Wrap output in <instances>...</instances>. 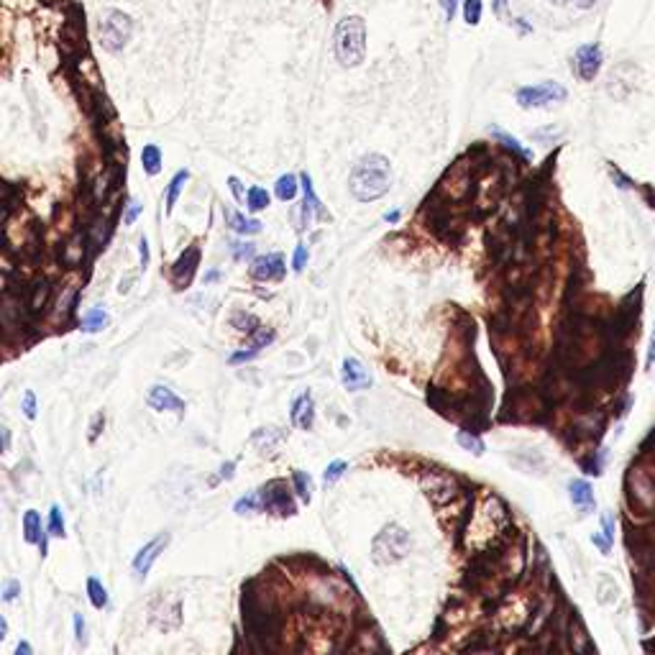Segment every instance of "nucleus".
Segmentation results:
<instances>
[{
    "mask_svg": "<svg viewBox=\"0 0 655 655\" xmlns=\"http://www.w3.org/2000/svg\"><path fill=\"white\" fill-rule=\"evenodd\" d=\"M392 187V164L387 156L367 154L361 156L348 177V190L359 203H371L387 195Z\"/></svg>",
    "mask_w": 655,
    "mask_h": 655,
    "instance_id": "nucleus-1",
    "label": "nucleus"
},
{
    "mask_svg": "<svg viewBox=\"0 0 655 655\" xmlns=\"http://www.w3.org/2000/svg\"><path fill=\"white\" fill-rule=\"evenodd\" d=\"M367 54V23L359 15H348L336 26V57L343 67H359Z\"/></svg>",
    "mask_w": 655,
    "mask_h": 655,
    "instance_id": "nucleus-2",
    "label": "nucleus"
},
{
    "mask_svg": "<svg viewBox=\"0 0 655 655\" xmlns=\"http://www.w3.org/2000/svg\"><path fill=\"white\" fill-rule=\"evenodd\" d=\"M131 34H134V21L131 15L123 13V11H115V8H108L100 15L98 23V36L103 49L110 51V54H118V51L126 49V44L131 42Z\"/></svg>",
    "mask_w": 655,
    "mask_h": 655,
    "instance_id": "nucleus-3",
    "label": "nucleus"
},
{
    "mask_svg": "<svg viewBox=\"0 0 655 655\" xmlns=\"http://www.w3.org/2000/svg\"><path fill=\"white\" fill-rule=\"evenodd\" d=\"M409 533L397 522H389L387 528H381V533L374 538L371 556L379 566L400 564L402 558L409 553Z\"/></svg>",
    "mask_w": 655,
    "mask_h": 655,
    "instance_id": "nucleus-4",
    "label": "nucleus"
},
{
    "mask_svg": "<svg viewBox=\"0 0 655 655\" xmlns=\"http://www.w3.org/2000/svg\"><path fill=\"white\" fill-rule=\"evenodd\" d=\"M568 98V90H566L561 82H553V80H545V82H538V85L520 87L514 92V100L517 106L525 108V110H533V108H548L553 103H564Z\"/></svg>",
    "mask_w": 655,
    "mask_h": 655,
    "instance_id": "nucleus-5",
    "label": "nucleus"
},
{
    "mask_svg": "<svg viewBox=\"0 0 655 655\" xmlns=\"http://www.w3.org/2000/svg\"><path fill=\"white\" fill-rule=\"evenodd\" d=\"M259 497H261V509L274 514V517H292L297 512L295 502H292V492H289L282 479L269 481L264 489H259Z\"/></svg>",
    "mask_w": 655,
    "mask_h": 655,
    "instance_id": "nucleus-6",
    "label": "nucleus"
},
{
    "mask_svg": "<svg viewBox=\"0 0 655 655\" xmlns=\"http://www.w3.org/2000/svg\"><path fill=\"white\" fill-rule=\"evenodd\" d=\"M602 62H604V54H602V46L599 44H584L573 51V59H571V67H573V75H576L581 82H592L594 77L602 70Z\"/></svg>",
    "mask_w": 655,
    "mask_h": 655,
    "instance_id": "nucleus-7",
    "label": "nucleus"
},
{
    "mask_svg": "<svg viewBox=\"0 0 655 655\" xmlns=\"http://www.w3.org/2000/svg\"><path fill=\"white\" fill-rule=\"evenodd\" d=\"M170 540H172L170 533H159L154 540L144 542V548L139 550V553H136V558H134V573H136V576H139V578H146L148 576V571H151L154 561L159 558V553H162V550L170 545Z\"/></svg>",
    "mask_w": 655,
    "mask_h": 655,
    "instance_id": "nucleus-8",
    "label": "nucleus"
},
{
    "mask_svg": "<svg viewBox=\"0 0 655 655\" xmlns=\"http://www.w3.org/2000/svg\"><path fill=\"white\" fill-rule=\"evenodd\" d=\"M284 274H287V267H284L282 254L256 256L251 264V276L259 282H279V279H284Z\"/></svg>",
    "mask_w": 655,
    "mask_h": 655,
    "instance_id": "nucleus-9",
    "label": "nucleus"
},
{
    "mask_svg": "<svg viewBox=\"0 0 655 655\" xmlns=\"http://www.w3.org/2000/svg\"><path fill=\"white\" fill-rule=\"evenodd\" d=\"M341 381L348 392H361V389H369L374 384L371 374L364 369V364L359 359H351V356L341 364Z\"/></svg>",
    "mask_w": 655,
    "mask_h": 655,
    "instance_id": "nucleus-10",
    "label": "nucleus"
},
{
    "mask_svg": "<svg viewBox=\"0 0 655 655\" xmlns=\"http://www.w3.org/2000/svg\"><path fill=\"white\" fill-rule=\"evenodd\" d=\"M289 420L300 430H312V420H315V402H312L310 389H305L297 395V400L289 407Z\"/></svg>",
    "mask_w": 655,
    "mask_h": 655,
    "instance_id": "nucleus-11",
    "label": "nucleus"
},
{
    "mask_svg": "<svg viewBox=\"0 0 655 655\" xmlns=\"http://www.w3.org/2000/svg\"><path fill=\"white\" fill-rule=\"evenodd\" d=\"M198 264H200V248L198 246H190L182 256H179V259L174 261V264H172V279H174L177 287L182 289L192 282Z\"/></svg>",
    "mask_w": 655,
    "mask_h": 655,
    "instance_id": "nucleus-12",
    "label": "nucleus"
},
{
    "mask_svg": "<svg viewBox=\"0 0 655 655\" xmlns=\"http://www.w3.org/2000/svg\"><path fill=\"white\" fill-rule=\"evenodd\" d=\"M146 405L151 409H156V412H182L184 409V400H179V397H177L170 387H164V384H156V387L148 389Z\"/></svg>",
    "mask_w": 655,
    "mask_h": 655,
    "instance_id": "nucleus-13",
    "label": "nucleus"
},
{
    "mask_svg": "<svg viewBox=\"0 0 655 655\" xmlns=\"http://www.w3.org/2000/svg\"><path fill=\"white\" fill-rule=\"evenodd\" d=\"M300 182H303V192H305V198H303V228H310V223H312L315 215H320V218L325 215V208L320 205V200H317L315 187H312V179H310L307 172L300 174Z\"/></svg>",
    "mask_w": 655,
    "mask_h": 655,
    "instance_id": "nucleus-14",
    "label": "nucleus"
},
{
    "mask_svg": "<svg viewBox=\"0 0 655 655\" xmlns=\"http://www.w3.org/2000/svg\"><path fill=\"white\" fill-rule=\"evenodd\" d=\"M568 494H571V502H573V507H576L581 514H592V512H594V507H597V502H594V486L589 484V481L573 479V481L568 484Z\"/></svg>",
    "mask_w": 655,
    "mask_h": 655,
    "instance_id": "nucleus-15",
    "label": "nucleus"
},
{
    "mask_svg": "<svg viewBox=\"0 0 655 655\" xmlns=\"http://www.w3.org/2000/svg\"><path fill=\"white\" fill-rule=\"evenodd\" d=\"M223 218H226V226H231L236 233L241 236H254V233L261 231V223L254 218H246L243 212L233 210V208H223Z\"/></svg>",
    "mask_w": 655,
    "mask_h": 655,
    "instance_id": "nucleus-16",
    "label": "nucleus"
},
{
    "mask_svg": "<svg viewBox=\"0 0 655 655\" xmlns=\"http://www.w3.org/2000/svg\"><path fill=\"white\" fill-rule=\"evenodd\" d=\"M284 440V433L279 428H261L256 430L254 435H251V443L259 448V453H264V456H272L274 453V448Z\"/></svg>",
    "mask_w": 655,
    "mask_h": 655,
    "instance_id": "nucleus-17",
    "label": "nucleus"
},
{
    "mask_svg": "<svg viewBox=\"0 0 655 655\" xmlns=\"http://www.w3.org/2000/svg\"><path fill=\"white\" fill-rule=\"evenodd\" d=\"M489 136H494L497 141L502 144V146L507 148V151H512V154H517L520 159H525V162H533V151H530L528 146H522L520 139H514V136H509L507 131H502V128L492 126L489 128Z\"/></svg>",
    "mask_w": 655,
    "mask_h": 655,
    "instance_id": "nucleus-18",
    "label": "nucleus"
},
{
    "mask_svg": "<svg viewBox=\"0 0 655 655\" xmlns=\"http://www.w3.org/2000/svg\"><path fill=\"white\" fill-rule=\"evenodd\" d=\"M44 533L46 530L42 528V514L36 512V509H26V514H23V540L29 542V545H39Z\"/></svg>",
    "mask_w": 655,
    "mask_h": 655,
    "instance_id": "nucleus-19",
    "label": "nucleus"
},
{
    "mask_svg": "<svg viewBox=\"0 0 655 655\" xmlns=\"http://www.w3.org/2000/svg\"><path fill=\"white\" fill-rule=\"evenodd\" d=\"M110 317L103 307H92V310L85 312V317L80 320V331L82 333H100L103 328H108Z\"/></svg>",
    "mask_w": 655,
    "mask_h": 655,
    "instance_id": "nucleus-20",
    "label": "nucleus"
},
{
    "mask_svg": "<svg viewBox=\"0 0 655 655\" xmlns=\"http://www.w3.org/2000/svg\"><path fill=\"white\" fill-rule=\"evenodd\" d=\"M141 167H144V172H146L148 177L159 174V170H162V151H159V146H154V144H148V146H144V151H141Z\"/></svg>",
    "mask_w": 655,
    "mask_h": 655,
    "instance_id": "nucleus-21",
    "label": "nucleus"
},
{
    "mask_svg": "<svg viewBox=\"0 0 655 655\" xmlns=\"http://www.w3.org/2000/svg\"><path fill=\"white\" fill-rule=\"evenodd\" d=\"M292 484H295V492L297 497H300V502H305V504H310L312 502V492H315V486H312V476L305 471H295L292 473Z\"/></svg>",
    "mask_w": 655,
    "mask_h": 655,
    "instance_id": "nucleus-22",
    "label": "nucleus"
},
{
    "mask_svg": "<svg viewBox=\"0 0 655 655\" xmlns=\"http://www.w3.org/2000/svg\"><path fill=\"white\" fill-rule=\"evenodd\" d=\"M187 179H190V172H187V170H179L174 177H172L170 187H167V212L174 210L177 198H179V192H182V187H184V182H187Z\"/></svg>",
    "mask_w": 655,
    "mask_h": 655,
    "instance_id": "nucleus-23",
    "label": "nucleus"
},
{
    "mask_svg": "<svg viewBox=\"0 0 655 655\" xmlns=\"http://www.w3.org/2000/svg\"><path fill=\"white\" fill-rule=\"evenodd\" d=\"M456 440L458 445L464 448V451H469L471 456H484V440H481L479 435H473V433H469V430H461V433H456Z\"/></svg>",
    "mask_w": 655,
    "mask_h": 655,
    "instance_id": "nucleus-24",
    "label": "nucleus"
},
{
    "mask_svg": "<svg viewBox=\"0 0 655 655\" xmlns=\"http://www.w3.org/2000/svg\"><path fill=\"white\" fill-rule=\"evenodd\" d=\"M261 497H259V492H248V494H243L239 502H236V507H233V512L239 514V517H246V514H256V512H261Z\"/></svg>",
    "mask_w": 655,
    "mask_h": 655,
    "instance_id": "nucleus-25",
    "label": "nucleus"
},
{
    "mask_svg": "<svg viewBox=\"0 0 655 655\" xmlns=\"http://www.w3.org/2000/svg\"><path fill=\"white\" fill-rule=\"evenodd\" d=\"M297 177L295 174H284V177H279L276 179V184H274V192H276V198L282 200V203H287V200H295V195H297Z\"/></svg>",
    "mask_w": 655,
    "mask_h": 655,
    "instance_id": "nucleus-26",
    "label": "nucleus"
},
{
    "mask_svg": "<svg viewBox=\"0 0 655 655\" xmlns=\"http://www.w3.org/2000/svg\"><path fill=\"white\" fill-rule=\"evenodd\" d=\"M87 597H90V604L95 606V609L108 606V592H106V586L100 584V578H95V576L87 578Z\"/></svg>",
    "mask_w": 655,
    "mask_h": 655,
    "instance_id": "nucleus-27",
    "label": "nucleus"
},
{
    "mask_svg": "<svg viewBox=\"0 0 655 655\" xmlns=\"http://www.w3.org/2000/svg\"><path fill=\"white\" fill-rule=\"evenodd\" d=\"M269 192L264 190V187H248L246 192V208L251 212H259L264 210V208H269Z\"/></svg>",
    "mask_w": 655,
    "mask_h": 655,
    "instance_id": "nucleus-28",
    "label": "nucleus"
},
{
    "mask_svg": "<svg viewBox=\"0 0 655 655\" xmlns=\"http://www.w3.org/2000/svg\"><path fill=\"white\" fill-rule=\"evenodd\" d=\"M348 471V461H343V458H336V461H331V464L325 466L323 471V479H325V486H333L336 481L343 476V473Z\"/></svg>",
    "mask_w": 655,
    "mask_h": 655,
    "instance_id": "nucleus-29",
    "label": "nucleus"
},
{
    "mask_svg": "<svg viewBox=\"0 0 655 655\" xmlns=\"http://www.w3.org/2000/svg\"><path fill=\"white\" fill-rule=\"evenodd\" d=\"M51 538H67V528H64V514H62V509L54 504V507L49 509V530H46Z\"/></svg>",
    "mask_w": 655,
    "mask_h": 655,
    "instance_id": "nucleus-30",
    "label": "nucleus"
},
{
    "mask_svg": "<svg viewBox=\"0 0 655 655\" xmlns=\"http://www.w3.org/2000/svg\"><path fill=\"white\" fill-rule=\"evenodd\" d=\"M481 13H484V3L481 0H464V21L469 26H476L481 21Z\"/></svg>",
    "mask_w": 655,
    "mask_h": 655,
    "instance_id": "nucleus-31",
    "label": "nucleus"
},
{
    "mask_svg": "<svg viewBox=\"0 0 655 655\" xmlns=\"http://www.w3.org/2000/svg\"><path fill=\"white\" fill-rule=\"evenodd\" d=\"M233 325H236L239 331L254 333L256 328H259V320H256L254 315H248V312H236V315H233Z\"/></svg>",
    "mask_w": 655,
    "mask_h": 655,
    "instance_id": "nucleus-32",
    "label": "nucleus"
},
{
    "mask_svg": "<svg viewBox=\"0 0 655 655\" xmlns=\"http://www.w3.org/2000/svg\"><path fill=\"white\" fill-rule=\"evenodd\" d=\"M231 254L236 261H246L251 259V256L256 254V246L254 243H241V241H233L231 243Z\"/></svg>",
    "mask_w": 655,
    "mask_h": 655,
    "instance_id": "nucleus-33",
    "label": "nucleus"
},
{
    "mask_svg": "<svg viewBox=\"0 0 655 655\" xmlns=\"http://www.w3.org/2000/svg\"><path fill=\"white\" fill-rule=\"evenodd\" d=\"M609 177L614 179V184L620 187V190H635V182L632 177L625 174V172L620 170V167H609Z\"/></svg>",
    "mask_w": 655,
    "mask_h": 655,
    "instance_id": "nucleus-34",
    "label": "nucleus"
},
{
    "mask_svg": "<svg viewBox=\"0 0 655 655\" xmlns=\"http://www.w3.org/2000/svg\"><path fill=\"white\" fill-rule=\"evenodd\" d=\"M23 415H26V420H36V395L31 392V389H26L23 392Z\"/></svg>",
    "mask_w": 655,
    "mask_h": 655,
    "instance_id": "nucleus-35",
    "label": "nucleus"
},
{
    "mask_svg": "<svg viewBox=\"0 0 655 655\" xmlns=\"http://www.w3.org/2000/svg\"><path fill=\"white\" fill-rule=\"evenodd\" d=\"M602 535H604V540L612 545L614 542V517L609 512L602 514Z\"/></svg>",
    "mask_w": 655,
    "mask_h": 655,
    "instance_id": "nucleus-36",
    "label": "nucleus"
},
{
    "mask_svg": "<svg viewBox=\"0 0 655 655\" xmlns=\"http://www.w3.org/2000/svg\"><path fill=\"white\" fill-rule=\"evenodd\" d=\"M75 637H77L80 645H87V627H85V617L80 612H75Z\"/></svg>",
    "mask_w": 655,
    "mask_h": 655,
    "instance_id": "nucleus-37",
    "label": "nucleus"
},
{
    "mask_svg": "<svg viewBox=\"0 0 655 655\" xmlns=\"http://www.w3.org/2000/svg\"><path fill=\"white\" fill-rule=\"evenodd\" d=\"M15 597H21V584H18L15 578H11V581L6 584V589H3V602H6V604H11Z\"/></svg>",
    "mask_w": 655,
    "mask_h": 655,
    "instance_id": "nucleus-38",
    "label": "nucleus"
},
{
    "mask_svg": "<svg viewBox=\"0 0 655 655\" xmlns=\"http://www.w3.org/2000/svg\"><path fill=\"white\" fill-rule=\"evenodd\" d=\"M307 256H310V254H307V246H303V243H300V246L295 248V259H292V269H295V272H303L305 264H307Z\"/></svg>",
    "mask_w": 655,
    "mask_h": 655,
    "instance_id": "nucleus-39",
    "label": "nucleus"
},
{
    "mask_svg": "<svg viewBox=\"0 0 655 655\" xmlns=\"http://www.w3.org/2000/svg\"><path fill=\"white\" fill-rule=\"evenodd\" d=\"M256 353H259L256 348H248V351H236V353L231 356V359H228V364H231V367H239V364H243V361H251V359H254Z\"/></svg>",
    "mask_w": 655,
    "mask_h": 655,
    "instance_id": "nucleus-40",
    "label": "nucleus"
},
{
    "mask_svg": "<svg viewBox=\"0 0 655 655\" xmlns=\"http://www.w3.org/2000/svg\"><path fill=\"white\" fill-rule=\"evenodd\" d=\"M139 212H141V205L136 203V200H131L126 208V215H123V223H126V226H134L136 218H139Z\"/></svg>",
    "mask_w": 655,
    "mask_h": 655,
    "instance_id": "nucleus-41",
    "label": "nucleus"
},
{
    "mask_svg": "<svg viewBox=\"0 0 655 655\" xmlns=\"http://www.w3.org/2000/svg\"><path fill=\"white\" fill-rule=\"evenodd\" d=\"M269 343H274V331H259V333H256V341H254V345H251V348L261 351V348H264V345H269Z\"/></svg>",
    "mask_w": 655,
    "mask_h": 655,
    "instance_id": "nucleus-42",
    "label": "nucleus"
},
{
    "mask_svg": "<svg viewBox=\"0 0 655 655\" xmlns=\"http://www.w3.org/2000/svg\"><path fill=\"white\" fill-rule=\"evenodd\" d=\"M228 187H231V192H233V198H236V203H243L246 200V192H243V184L236 179V177H231L228 179Z\"/></svg>",
    "mask_w": 655,
    "mask_h": 655,
    "instance_id": "nucleus-43",
    "label": "nucleus"
},
{
    "mask_svg": "<svg viewBox=\"0 0 655 655\" xmlns=\"http://www.w3.org/2000/svg\"><path fill=\"white\" fill-rule=\"evenodd\" d=\"M655 367V325H653V333H650V343H648V359H645V369H653Z\"/></svg>",
    "mask_w": 655,
    "mask_h": 655,
    "instance_id": "nucleus-44",
    "label": "nucleus"
},
{
    "mask_svg": "<svg viewBox=\"0 0 655 655\" xmlns=\"http://www.w3.org/2000/svg\"><path fill=\"white\" fill-rule=\"evenodd\" d=\"M458 3H461V0H443V11L448 21H453V15H456V11H458Z\"/></svg>",
    "mask_w": 655,
    "mask_h": 655,
    "instance_id": "nucleus-45",
    "label": "nucleus"
},
{
    "mask_svg": "<svg viewBox=\"0 0 655 655\" xmlns=\"http://www.w3.org/2000/svg\"><path fill=\"white\" fill-rule=\"evenodd\" d=\"M139 254H141V269L148 267V241L141 239L139 241Z\"/></svg>",
    "mask_w": 655,
    "mask_h": 655,
    "instance_id": "nucleus-46",
    "label": "nucleus"
},
{
    "mask_svg": "<svg viewBox=\"0 0 655 655\" xmlns=\"http://www.w3.org/2000/svg\"><path fill=\"white\" fill-rule=\"evenodd\" d=\"M233 473H236V464H233V461H228V464L220 466L218 476H223V479H233Z\"/></svg>",
    "mask_w": 655,
    "mask_h": 655,
    "instance_id": "nucleus-47",
    "label": "nucleus"
},
{
    "mask_svg": "<svg viewBox=\"0 0 655 655\" xmlns=\"http://www.w3.org/2000/svg\"><path fill=\"white\" fill-rule=\"evenodd\" d=\"M592 540H594V542H597V548H599V553H604V556H606V553H609V550H612V545H609V542H606V540H604V535H594V538H592Z\"/></svg>",
    "mask_w": 655,
    "mask_h": 655,
    "instance_id": "nucleus-48",
    "label": "nucleus"
},
{
    "mask_svg": "<svg viewBox=\"0 0 655 655\" xmlns=\"http://www.w3.org/2000/svg\"><path fill=\"white\" fill-rule=\"evenodd\" d=\"M15 655H34V650H31V642L29 640H18V645H15Z\"/></svg>",
    "mask_w": 655,
    "mask_h": 655,
    "instance_id": "nucleus-49",
    "label": "nucleus"
},
{
    "mask_svg": "<svg viewBox=\"0 0 655 655\" xmlns=\"http://www.w3.org/2000/svg\"><path fill=\"white\" fill-rule=\"evenodd\" d=\"M0 433H3V451H8L11 448V430H8V425L0 428Z\"/></svg>",
    "mask_w": 655,
    "mask_h": 655,
    "instance_id": "nucleus-50",
    "label": "nucleus"
},
{
    "mask_svg": "<svg viewBox=\"0 0 655 655\" xmlns=\"http://www.w3.org/2000/svg\"><path fill=\"white\" fill-rule=\"evenodd\" d=\"M597 3H599V0H576L573 6H576V8H581V11H589V8H594V6H597Z\"/></svg>",
    "mask_w": 655,
    "mask_h": 655,
    "instance_id": "nucleus-51",
    "label": "nucleus"
},
{
    "mask_svg": "<svg viewBox=\"0 0 655 655\" xmlns=\"http://www.w3.org/2000/svg\"><path fill=\"white\" fill-rule=\"evenodd\" d=\"M512 23H514V26H517V31H520V34H530V31H533V29H530V26H528V23L522 21V18H514Z\"/></svg>",
    "mask_w": 655,
    "mask_h": 655,
    "instance_id": "nucleus-52",
    "label": "nucleus"
},
{
    "mask_svg": "<svg viewBox=\"0 0 655 655\" xmlns=\"http://www.w3.org/2000/svg\"><path fill=\"white\" fill-rule=\"evenodd\" d=\"M384 220H387V223H397V220H400V210H389V212H384Z\"/></svg>",
    "mask_w": 655,
    "mask_h": 655,
    "instance_id": "nucleus-53",
    "label": "nucleus"
},
{
    "mask_svg": "<svg viewBox=\"0 0 655 655\" xmlns=\"http://www.w3.org/2000/svg\"><path fill=\"white\" fill-rule=\"evenodd\" d=\"M8 635V622H6V617H0V637H6Z\"/></svg>",
    "mask_w": 655,
    "mask_h": 655,
    "instance_id": "nucleus-54",
    "label": "nucleus"
},
{
    "mask_svg": "<svg viewBox=\"0 0 655 655\" xmlns=\"http://www.w3.org/2000/svg\"><path fill=\"white\" fill-rule=\"evenodd\" d=\"M504 6H507V0H494V11H497V13H502Z\"/></svg>",
    "mask_w": 655,
    "mask_h": 655,
    "instance_id": "nucleus-55",
    "label": "nucleus"
},
{
    "mask_svg": "<svg viewBox=\"0 0 655 655\" xmlns=\"http://www.w3.org/2000/svg\"><path fill=\"white\" fill-rule=\"evenodd\" d=\"M550 3L558 8H564V6H571V3H576V0H550Z\"/></svg>",
    "mask_w": 655,
    "mask_h": 655,
    "instance_id": "nucleus-56",
    "label": "nucleus"
},
{
    "mask_svg": "<svg viewBox=\"0 0 655 655\" xmlns=\"http://www.w3.org/2000/svg\"><path fill=\"white\" fill-rule=\"evenodd\" d=\"M215 279H218V272H215V269H212V272H208V274H205V282H215Z\"/></svg>",
    "mask_w": 655,
    "mask_h": 655,
    "instance_id": "nucleus-57",
    "label": "nucleus"
}]
</instances>
